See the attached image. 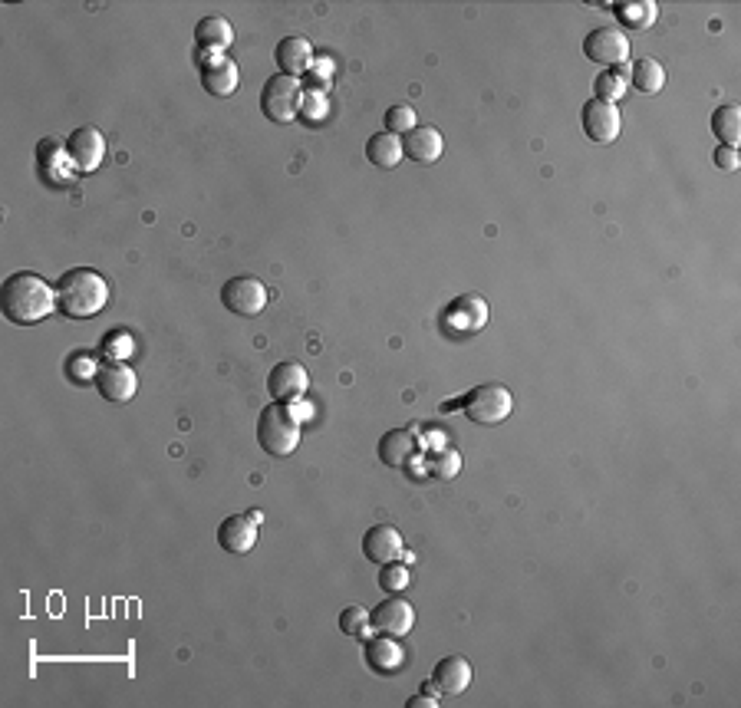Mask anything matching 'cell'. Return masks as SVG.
<instances>
[{"mask_svg": "<svg viewBox=\"0 0 741 708\" xmlns=\"http://www.w3.org/2000/svg\"><path fill=\"white\" fill-rule=\"evenodd\" d=\"M379 587H383L386 593H402L409 587V567H402L399 560L379 564Z\"/></svg>", "mask_w": 741, "mask_h": 708, "instance_id": "obj_31", "label": "cell"}, {"mask_svg": "<svg viewBox=\"0 0 741 708\" xmlns=\"http://www.w3.org/2000/svg\"><path fill=\"white\" fill-rule=\"evenodd\" d=\"M369 610H363V606H346V610L340 613V629L346 636H366L369 633Z\"/></svg>", "mask_w": 741, "mask_h": 708, "instance_id": "obj_33", "label": "cell"}, {"mask_svg": "<svg viewBox=\"0 0 741 708\" xmlns=\"http://www.w3.org/2000/svg\"><path fill=\"white\" fill-rule=\"evenodd\" d=\"M221 303L238 317H257L267 307V287L264 280H257L251 274L231 277L228 284L221 287Z\"/></svg>", "mask_w": 741, "mask_h": 708, "instance_id": "obj_7", "label": "cell"}, {"mask_svg": "<svg viewBox=\"0 0 741 708\" xmlns=\"http://www.w3.org/2000/svg\"><path fill=\"white\" fill-rule=\"evenodd\" d=\"M402 152H406V159H412V162L432 165V162L442 159L445 139L435 126H415L409 136H402Z\"/></svg>", "mask_w": 741, "mask_h": 708, "instance_id": "obj_18", "label": "cell"}, {"mask_svg": "<svg viewBox=\"0 0 741 708\" xmlns=\"http://www.w3.org/2000/svg\"><path fill=\"white\" fill-rule=\"evenodd\" d=\"M195 40L201 50H228L234 43V27L228 17L221 14H211V17H201L198 27H195Z\"/></svg>", "mask_w": 741, "mask_h": 708, "instance_id": "obj_22", "label": "cell"}, {"mask_svg": "<svg viewBox=\"0 0 741 708\" xmlns=\"http://www.w3.org/2000/svg\"><path fill=\"white\" fill-rule=\"evenodd\" d=\"M96 389H99V396L109 402H129L136 396L139 379L126 363H103L96 373Z\"/></svg>", "mask_w": 741, "mask_h": 708, "instance_id": "obj_16", "label": "cell"}, {"mask_svg": "<svg viewBox=\"0 0 741 708\" xmlns=\"http://www.w3.org/2000/svg\"><path fill=\"white\" fill-rule=\"evenodd\" d=\"M37 162H40V172L47 178L50 185H70L76 175V165L70 159V152H66V142H56V139H43L40 149H37Z\"/></svg>", "mask_w": 741, "mask_h": 708, "instance_id": "obj_15", "label": "cell"}, {"mask_svg": "<svg viewBox=\"0 0 741 708\" xmlns=\"http://www.w3.org/2000/svg\"><path fill=\"white\" fill-rule=\"evenodd\" d=\"M310 386V376L307 369L294 359H287V363H277L271 369V376H267V392L274 396V402H297L303 392Z\"/></svg>", "mask_w": 741, "mask_h": 708, "instance_id": "obj_14", "label": "cell"}, {"mask_svg": "<svg viewBox=\"0 0 741 708\" xmlns=\"http://www.w3.org/2000/svg\"><path fill=\"white\" fill-rule=\"evenodd\" d=\"M241 83V70L238 63L231 60H218V63H208L205 70H201V86H205V93L211 96H231L234 89Z\"/></svg>", "mask_w": 741, "mask_h": 708, "instance_id": "obj_23", "label": "cell"}, {"mask_svg": "<svg viewBox=\"0 0 741 708\" xmlns=\"http://www.w3.org/2000/svg\"><path fill=\"white\" fill-rule=\"evenodd\" d=\"M369 623L386 636H406L415 626V606L406 597H399V593H392V597H386L369 613Z\"/></svg>", "mask_w": 741, "mask_h": 708, "instance_id": "obj_11", "label": "cell"}, {"mask_svg": "<svg viewBox=\"0 0 741 708\" xmlns=\"http://www.w3.org/2000/svg\"><path fill=\"white\" fill-rule=\"evenodd\" d=\"M103 350L109 356V363H126V359L136 353V343H132L129 330H112L103 340Z\"/></svg>", "mask_w": 741, "mask_h": 708, "instance_id": "obj_30", "label": "cell"}, {"mask_svg": "<svg viewBox=\"0 0 741 708\" xmlns=\"http://www.w3.org/2000/svg\"><path fill=\"white\" fill-rule=\"evenodd\" d=\"M597 96L593 99H603V103H616V99L626 96V89H630V70H623V66H613V70H603L597 76Z\"/></svg>", "mask_w": 741, "mask_h": 708, "instance_id": "obj_28", "label": "cell"}, {"mask_svg": "<svg viewBox=\"0 0 741 708\" xmlns=\"http://www.w3.org/2000/svg\"><path fill=\"white\" fill-rule=\"evenodd\" d=\"M66 152H70L76 172L89 175L106 159V136L96 126H80V129H73L70 139H66Z\"/></svg>", "mask_w": 741, "mask_h": 708, "instance_id": "obj_10", "label": "cell"}, {"mask_svg": "<svg viewBox=\"0 0 741 708\" xmlns=\"http://www.w3.org/2000/svg\"><path fill=\"white\" fill-rule=\"evenodd\" d=\"M712 132L722 139L725 149H738L741 142V109L738 106H722L712 112Z\"/></svg>", "mask_w": 741, "mask_h": 708, "instance_id": "obj_27", "label": "cell"}, {"mask_svg": "<svg viewBox=\"0 0 741 708\" xmlns=\"http://www.w3.org/2000/svg\"><path fill=\"white\" fill-rule=\"evenodd\" d=\"M0 310L17 327H33V323L47 320L53 310H60V300H56V287L50 280L33 271H20L10 274L0 287Z\"/></svg>", "mask_w": 741, "mask_h": 708, "instance_id": "obj_1", "label": "cell"}, {"mask_svg": "<svg viewBox=\"0 0 741 708\" xmlns=\"http://www.w3.org/2000/svg\"><path fill=\"white\" fill-rule=\"evenodd\" d=\"M257 442L274 458L294 455V448L300 445V419L294 409L284 406V402H271L257 419Z\"/></svg>", "mask_w": 741, "mask_h": 708, "instance_id": "obj_3", "label": "cell"}, {"mask_svg": "<svg viewBox=\"0 0 741 708\" xmlns=\"http://www.w3.org/2000/svg\"><path fill=\"white\" fill-rule=\"evenodd\" d=\"M274 60L280 66V73L297 76V80H300V73H307L310 66H313V47H310V40H303V37H284V40L277 43Z\"/></svg>", "mask_w": 741, "mask_h": 708, "instance_id": "obj_20", "label": "cell"}, {"mask_svg": "<svg viewBox=\"0 0 741 708\" xmlns=\"http://www.w3.org/2000/svg\"><path fill=\"white\" fill-rule=\"evenodd\" d=\"M458 471H462V455L452 452V448H448V452H442V455L432 462V475H435V478H442V481L455 478Z\"/></svg>", "mask_w": 741, "mask_h": 708, "instance_id": "obj_35", "label": "cell"}, {"mask_svg": "<svg viewBox=\"0 0 741 708\" xmlns=\"http://www.w3.org/2000/svg\"><path fill=\"white\" fill-rule=\"evenodd\" d=\"M583 56H587L590 63L613 70V66H623L630 60V40H626V33L616 27H597L587 33V40H583Z\"/></svg>", "mask_w": 741, "mask_h": 708, "instance_id": "obj_6", "label": "cell"}, {"mask_svg": "<svg viewBox=\"0 0 741 708\" xmlns=\"http://www.w3.org/2000/svg\"><path fill=\"white\" fill-rule=\"evenodd\" d=\"M415 126H419V116H415L412 106H392L386 112V132H392V136H409Z\"/></svg>", "mask_w": 741, "mask_h": 708, "instance_id": "obj_32", "label": "cell"}, {"mask_svg": "<svg viewBox=\"0 0 741 708\" xmlns=\"http://www.w3.org/2000/svg\"><path fill=\"white\" fill-rule=\"evenodd\" d=\"M415 452H419V442L409 429H392L379 438V462L386 468H406Z\"/></svg>", "mask_w": 741, "mask_h": 708, "instance_id": "obj_19", "label": "cell"}, {"mask_svg": "<svg viewBox=\"0 0 741 708\" xmlns=\"http://www.w3.org/2000/svg\"><path fill=\"white\" fill-rule=\"evenodd\" d=\"M366 662L373 666L376 672H383V676H389V672L402 669V662H406V653H402L399 646V636H376L366 643Z\"/></svg>", "mask_w": 741, "mask_h": 708, "instance_id": "obj_21", "label": "cell"}, {"mask_svg": "<svg viewBox=\"0 0 741 708\" xmlns=\"http://www.w3.org/2000/svg\"><path fill=\"white\" fill-rule=\"evenodd\" d=\"M366 159L376 168H383V172H389V168H396L402 159H406V152H402V139L392 136V132H376V136L366 142Z\"/></svg>", "mask_w": 741, "mask_h": 708, "instance_id": "obj_24", "label": "cell"}, {"mask_svg": "<svg viewBox=\"0 0 741 708\" xmlns=\"http://www.w3.org/2000/svg\"><path fill=\"white\" fill-rule=\"evenodd\" d=\"M471 662L465 656H445L439 666L432 669V692L442 695V699H455V695H462L468 685H471Z\"/></svg>", "mask_w": 741, "mask_h": 708, "instance_id": "obj_13", "label": "cell"}, {"mask_svg": "<svg viewBox=\"0 0 741 708\" xmlns=\"http://www.w3.org/2000/svg\"><path fill=\"white\" fill-rule=\"evenodd\" d=\"M630 83L639 89V93L656 96V93H662V86H666V70H662V63H656L653 56H639L630 70Z\"/></svg>", "mask_w": 741, "mask_h": 708, "instance_id": "obj_25", "label": "cell"}, {"mask_svg": "<svg viewBox=\"0 0 741 708\" xmlns=\"http://www.w3.org/2000/svg\"><path fill=\"white\" fill-rule=\"evenodd\" d=\"M96 373H99V366L93 363V356L89 353H73L70 363H66V376H70L73 382H86L89 376L96 379Z\"/></svg>", "mask_w": 741, "mask_h": 708, "instance_id": "obj_34", "label": "cell"}, {"mask_svg": "<svg viewBox=\"0 0 741 708\" xmlns=\"http://www.w3.org/2000/svg\"><path fill=\"white\" fill-rule=\"evenodd\" d=\"M56 300H60L63 317L89 320L106 310L109 280L99 271H89V267H76V271H66L60 277V284H56Z\"/></svg>", "mask_w": 741, "mask_h": 708, "instance_id": "obj_2", "label": "cell"}, {"mask_svg": "<svg viewBox=\"0 0 741 708\" xmlns=\"http://www.w3.org/2000/svg\"><path fill=\"white\" fill-rule=\"evenodd\" d=\"M715 165L722 168V172H738V149H715Z\"/></svg>", "mask_w": 741, "mask_h": 708, "instance_id": "obj_36", "label": "cell"}, {"mask_svg": "<svg viewBox=\"0 0 741 708\" xmlns=\"http://www.w3.org/2000/svg\"><path fill=\"white\" fill-rule=\"evenodd\" d=\"M402 547L406 544H402L399 527H392V524H373L363 534V554H366L369 564H389V560H399Z\"/></svg>", "mask_w": 741, "mask_h": 708, "instance_id": "obj_17", "label": "cell"}, {"mask_svg": "<svg viewBox=\"0 0 741 708\" xmlns=\"http://www.w3.org/2000/svg\"><path fill=\"white\" fill-rule=\"evenodd\" d=\"M580 122H583L587 139L597 142V145L616 142L620 139V129H623L620 109H616V103H603V99H587L580 109Z\"/></svg>", "mask_w": 741, "mask_h": 708, "instance_id": "obj_9", "label": "cell"}, {"mask_svg": "<svg viewBox=\"0 0 741 708\" xmlns=\"http://www.w3.org/2000/svg\"><path fill=\"white\" fill-rule=\"evenodd\" d=\"M300 103H303V86L297 76L277 73L261 89L264 116L271 122H280V126H287V122H294L300 116Z\"/></svg>", "mask_w": 741, "mask_h": 708, "instance_id": "obj_5", "label": "cell"}, {"mask_svg": "<svg viewBox=\"0 0 741 708\" xmlns=\"http://www.w3.org/2000/svg\"><path fill=\"white\" fill-rule=\"evenodd\" d=\"M462 412L468 415L471 422L478 425H501L514 409L511 392L501 386V382H481L471 392H465V399L458 402Z\"/></svg>", "mask_w": 741, "mask_h": 708, "instance_id": "obj_4", "label": "cell"}, {"mask_svg": "<svg viewBox=\"0 0 741 708\" xmlns=\"http://www.w3.org/2000/svg\"><path fill=\"white\" fill-rule=\"evenodd\" d=\"M327 93H320V89H303V103H300V119L310 122V126H317V122L327 119Z\"/></svg>", "mask_w": 741, "mask_h": 708, "instance_id": "obj_29", "label": "cell"}, {"mask_svg": "<svg viewBox=\"0 0 741 708\" xmlns=\"http://www.w3.org/2000/svg\"><path fill=\"white\" fill-rule=\"evenodd\" d=\"M613 14H616V20H620L623 27H630V30H646V27H653L656 24V14H659V7L653 4V0H639V4H613L610 7Z\"/></svg>", "mask_w": 741, "mask_h": 708, "instance_id": "obj_26", "label": "cell"}, {"mask_svg": "<svg viewBox=\"0 0 741 708\" xmlns=\"http://www.w3.org/2000/svg\"><path fill=\"white\" fill-rule=\"evenodd\" d=\"M257 524H261V511L231 514L218 524V544L228 554H247L257 541Z\"/></svg>", "mask_w": 741, "mask_h": 708, "instance_id": "obj_12", "label": "cell"}, {"mask_svg": "<svg viewBox=\"0 0 741 708\" xmlns=\"http://www.w3.org/2000/svg\"><path fill=\"white\" fill-rule=\"evenodd\" d=\"M445 330L455 336H475L488 327V300L481 294H462L452 300V307L445 310Z\"/></svg>", "mask_w": 741, "mask_h": 708, "instance_id": "obj_8", "label": "cell"}, {"mask_svg": "<svg viewBox=\"0 0 741 708\" xmlns=\"http://www.w3.org/2000/svg\"><path fill=\"white\" fill-rule=\"evenodd\" d=\"M439 705V699H435L432 689H422L419 695H412V699L406 702V708H435Z\"/></svg>", "mask_w": 741, "mask_h": 708, "instance_id": "obj_37", "label": "cell"}]
</instances>
